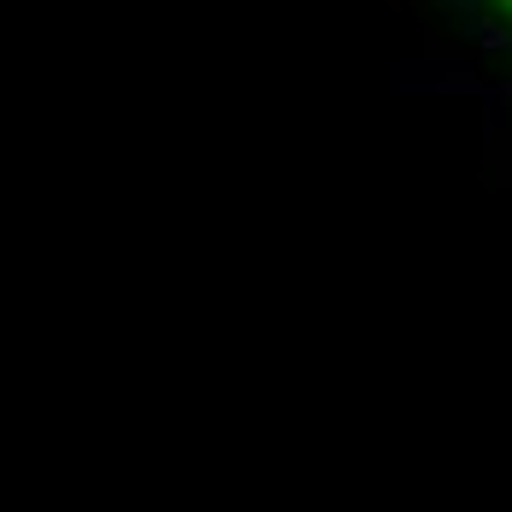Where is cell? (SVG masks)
I'll list each match as a JSON object with an SVG mask.
<instances>
[{"label": "cell", "mask_w": 512, "mask_h": 512, "mask_svg": "<svg viewBox=\"0 0 512 512\" xmlns=\"http://www.w3.org/2000/svg\"><path fill=\"white\" fill-rule=\"evenodd\" d=\"M477 42H483V48H507L512 30H501V24H477Z\"/></svg>", "instance_id": "obj_1"}, {"label": "cell", "mask_w": 512, "mask_h": 512, "mask_svg": "<svg viewBox=\"0 0 512 512\" xmlns=\"http://www.w3.org/2000/svg\"><path fill=\"white\" fill-rule=\"evenodd\" d=\"M507 12H512V6H507Z\"/></svg>", "instance_id": "obj_2"}]
</instances>
